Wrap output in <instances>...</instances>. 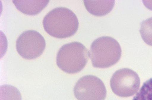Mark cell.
Returning a JSON list of instances; mask_svg holds the SVG:
<instances>
[{
  "instance_id": "52a82bcc",
  "label": "cell",
  "mask_w": 152,
  "mask_h": 100,
  "mask_svg": "<svg viewBox=\"0 0 152 100\" xmlns=\"http://www.w3.org/2000/svg\"><path fill=\"white\" fill-rule=\"evenodd\" d=\"M49 1H13L18 10L24 14L35 15L40 12L48 4Z\"/></svg>"
},
{
  "instance_id": "6da1fadb",
  "label": "cell",
  "mask_w": 152,
  "mask_h": 100,
  "mask_svg": "<svg viewBox=\"0 0 152 100\" xmlns=\"http://www.w3.org/2000/svg\"><path fill=\"white\" fill-rule=\"evenodd\" d=\"M45 30L48 34L57 38L72 36L78 29V18L74 12L66 7L55 8L43 18Z\"/></svg>"
},
{
  "instance_id": "8992f818",
  "label": "cell",
  "mask_w": 152,
  "mask_h": 100,
  "mask_svg": "<svg viewBox=\"0 0 152 100\" xmlns=\"http://www.w3.org/2000/svg\"><path fill=\"white\" fill-rule=\"evenodd\" d=\"M74 93L78 100H104L107 90L100 78L88 75L82 77L77 82Z\"/></svg>"
},
{
  "instance_id": "3957f363",
  "label": "cell",
  "mask_w": 152,
  "mask_h": 100,
  "mask_svg": "<svg viewBox=\"0 0 152 100\" xmlns=\"http://www.w3.org/2000/svg\"><path fill=\"white\" fill-rule=\"evenodd\" d=\"M89 52L78 42L65 44L58 51L57 66L66 73L74 74L82 71L88 63Z\"/></svg>"
},
{
  "instance_id": "9c48e42d",
  "label": "cell",
  "mask_w": 152,
  "mask_h": 100,
  "mask_svg": "<svg viewBox=\"0 0 152 100\" xmlns=\"http://www.w3.org/2000/svg\"><path fill=\"white\" fill-rule=\"evenodd\" d=\"M0 100H22V97L17 88L10 85H4L0 87Z\"/></svg>"
},
{
  "instance_id": "30bf717a",
  "label": "cell",
  "mask_w": 152,
  "mask_h": 100,
  "mask_svg": "<svg viewBox=\"0 0 152 100\" xmlns=\"http://www.w3.org/2000/svg\"><path fill=\"white\" fill-rule=\"evenodd\" d=\"M140 32L144 41L152 46V17L141 23Z\"/></svg>"
},
{
  "instance_id": "ba28073f",
  "label": "cell",
  "mask_w": 152,
  "mask_h": 100,
  "mask_svg": "<svg viewBox=\"0 0 152 100\" xmlns=\"http://www.w3.org/2000/svg\"><path fill=\"white\" fill-rule=\"evenodd\" d=\"M87 10L91 14L97 17L105 15L112 10L115 1H84Z\"/></svg>"
},
{
  "instance_id": "8fae6325",
  "label": "cell",
  "mask_w": 152,
  "mask_h": 100,
  "mask_svg": "<svg viewBox=\"0 0 152 100\" xmlns=\"http://www.w3.org/2000/svg\"><path fill=\"white\" fill-rule=\"evenodd\" d=\"M133 100H152V78L143 83Z\"/></svg>"
},
{
  "instance_id": "5b68a950",
  "label": "cell",
  "mask_w": 152,
  "mask_h": 100,
  "mask_svg": "<svg viewBox=\"0 0 152 100\" xmlns=\"http://www.w3.org/2000/svg\"><path fill=\"white\" fill-rule=\"evenodd\" d=\"M16 45L19 55L23 58L30 60L41 55L45 49L46 42L44 37L39 32L28 30L19 36Z\"/></svg>"
},
{
  "instance_id": "277c9868",
  "label": "cell",
  "mask_w": 152,
  "mask_h": 100,
  "mask_svg": "<svg viewBox=\"0 0 152 100\" xmlns=\"http://www.w3.org/2000/svg\"><path fill=\"white\" fill-rule=\"evenodd\" d=\"M140 84V78L138 74L127 68L116 71L113 75L110 82L113 92L123 98L134 95L139 90Z\"/></svg>"
},
{
  "instance_id": "7a4b0ae2",
  "label": "cell",
  "mask_w": 152,
  "mask_h": 100,
  "mask_svg": "<svg viewBox=\"0 0 152 100\" xmlns=\"http://www.w3.org/2000/svg\"><path fill=\"white\" fill-rule=\"evenodd\" d=\"M120 45L112 37L103 36L91 45L89 56L94 67L107 68L116 64L121 57Z\"/></svg>"
}]
</instances>
